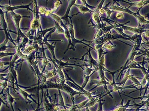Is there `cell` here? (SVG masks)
<instances>
[{
	"label": "cell",
	"mask_w": 149,
	"mask_h": 111,
	"mask_svg": "<svg viewBox=\"0 0 149 111\" xmlns=\"http://www.w3.org/2000/svg\"><path fill=\"white\" fill-rule=\"evenodd\" d=\"M30 5H27V6H17V7H10V6H3V8L4 9H5V10H6V11H12V12H13V10H15V9L19 8H27V9H29L30 10H31L29 8V6H30Z\"/></svg>",
	"instance_id": "1"
}]
</instances>
